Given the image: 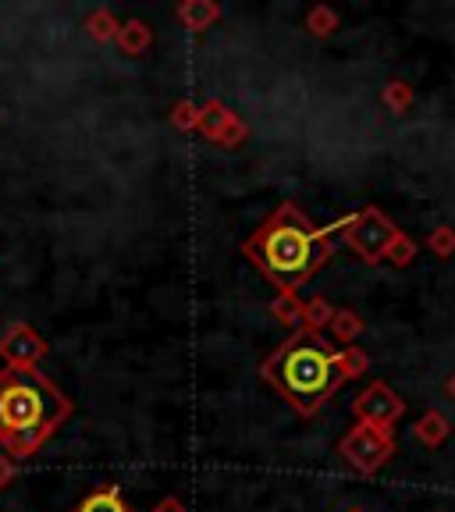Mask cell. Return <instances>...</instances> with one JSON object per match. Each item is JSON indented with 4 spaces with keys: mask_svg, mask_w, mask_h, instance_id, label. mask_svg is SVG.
Segmentation results:
<instances>
[{
    "mask_svg": "<svg viewBox=\"0 0 455 512\" xmlns=\"http://www.w3.org/2000/svg\"><path fill=\"white\" fill-rule=\"evenodd\" d=\"M50 345L43 342V335L29 324H11L0 338V360L4 367H15V370H36L43 360H47Z\"/></svg>",
    "mask_w": 455,
    "mask_h": 512,
    "instance_id": "8",
    "label": "cell"
},
{
    "mask_svg": "<svg viewBox=\"0 0 455 512\" xmlns=\"http://www.w3.org/2000/svg\"><path fill=\"white\" fill-rule=\"evenodd\" d=\"M171 125H175L178 132H196V125H200V107L192 104V100H178V104L171 107Z\"/></svg>",
    "mask_w": 455,
    "mask_h": 512,
    "instance_id": "22",
    "label": "cell"
},
{
    "mask_svg": "<svg viewBox=\"0 0 455 512\" xmlns=\"http://www.w3.org/2000/svg\"><path fill=\"white\" fill-rule=\"evenodd\" d=\"M381 100H384V107H388L392 114H406L409 107H413L416 93H413V86H409V82L392 79L388 86L381 89Z\"/></svg>",
    "mask_w": 455,
    "mask_h": 512,
    "instance_id": "17",
    "label": "cell"
},
{
    "mask_svg": "<svg viewBox=\"0 0 455 512\" xmlns=\"http://www.w3.org/2000/svg\"><path fill=\"white\" fill-rule=\"evenodd\" d=\"M118 29H121V22L114 18V11H107V8H96V11H89V18H86V32H89V40L93 43H114L118 40Z\"/></svg>",
    "mask_w": 455,
    "mask_h": 512,
    "instance_id": "15",
    "label": "cell"
},
{
    "mask_svg": "<svg viewBox=\"0 0 455 512\" xmlns=\"http://www.w3.org/2000/svg\"><path fill=\"white\" fill-rule=\"evenodd\" d=\"M331 317H335V306L328 303L324 296H313L306 299V310H303V328L310 331H324L331 324Z\"/></svg>",
    "mask_w": 455,
    "mask_h": 512,
    "instance_id": "19",
    "label": "cell"
},
{
    "mask_svg": "<svg viewBox=\"0 0 455 512\" xmlns=\"http://www.w3.org/2000/svg\"><path fill=\"white\" fill-rule=\"evenodd\" d=\"M15 459L11 456H0V491L4 488H11V484H15Z\"/></svg>",
    "mask_w": 455,
    "mask_h": 512,
    "instance_id": "23",
    "label": "cell"
},
{
    "mask_svg": "<svg viewBox=\"0 0 455 512\" xmlns=\"http://www.w3.org/2000/svg\"><path fill=\"white\" fill-rule=\"evenodd\" d=\"M406 413V402L399 399L392 384L384 381H370L356 399H352V416L360 420V424H370V427H381V431H392L395 424L402 420Z\"/></svg>",
    "mask_w": 455,
    "mask_h": 512,
    "instance_id": "6",
    "label": "cell"
},
{
    "mask_svg": "<svg viewBox=\"0 0 455 512\" xmlns=\"http://www.w3.org/2000/svg\"><path fill=\"white\" fill-rule=\"evenodd\" d=\"M114 47H118L125 57H143L146 50L153 47V29L146 22H139V18H128V22H121Z\"/></svg>",
    "mask_w": 455,
    "mask_h": 512,
    "instance_id": "11",
    "label": "cell"
},
{
    "mask_svg": "<svg viewBox=\"0 0 455 512\" xmlns=\"http://www.w3.org/2000/svg\"><path fill=\"white\" fill-rule=\"evenodd\" d=\"M445 392H448V399L455 402V374H452V377H448V381H445Z\"/></svg>",
    "mask_w": 455,
    "mask_h": 512,
    "instance_id": "25",
    "label": "cell"
},
{
    "mask_svg": "<svg viewBox=\"0 0 455 512\" xmlns=\"http://www.w3.org/2000/svg\"><path fill=\"white\" fill-rule=\"evenodd\" d=\"M303 310H306V299H299V292H278L267 303V313H274V320H281L292 331L303 328Z\"/></svg>",
    "mask_w": 455,
    "mask_h": 512,
    "instance_id": "14",
    "label": "cell"
},
{
    "mask_svg": "<svg viewBox=\"0 0 455 512\" xmlns=\"http://www.w3.org/2000/svg\"><path fill=\"white\" fill-rule=\"evenodd\" d=\"M395 448L399 445H395L392 431H381V427H370L356 420V427H349L342 434V441H338V456L360 473V477H374L377 470H384V463H392Z\"/></svg>",
    "mask_w": 455,
    "mask_h": 512,
    "instance_id": "5",
    "label": "cell"
},
{
    "mask_svg": "<svg viewBox=\"0 0 455 512\" xmlns=\"http://www.w3.org/2000/svg\"><path fill=\"white\" fill-rule=\"evenodd\" d=\"M335 29H338V11H331L328 4H313V8L306 11V32H310V36L328 40V36H335Z\"/></svg>",
    "mask_w": 455,
    "mask_h": 512,
    "instance_id": "16",
    "label": "cell"
},
{
    "mask_svg": "<svg viewBox=\"0 0 455 512\" xmlns=\"http://www.w3.org/2000/svg\"><path fill=\"white\" fill-rule=\"evenodd\" d=\"M416 249H420V246H416V239H409V235L399 228V235H395V242L388 246L384 260H388L392 267H409V264L416 260Z\"/></svg>",
    "mask_w": 455,
    "mask_h": 512,
    "instance_id": "20",
    "label": "cell"
},
{
    "mask_svg": "<svg viewBox=\"0 0 455 512\" xmlns=\"http://www.w3.org/2000/svg\"><path fill=\"white\" fill-rule=\"evenodd\" d=\"M72 413V399L40 367L0 370V448L15 463L36 456Z\"/></svg>",
    "mask_w": 455,
    "mask_h": 512,
    "instance_id": "2",
    "label": "cell"
},
{
    "mask_svg": "<svg viewBox=\"0 0 455 512\" xmlns=\"http://www.w3.org/2000/svg\"><path fill=\"white\" fill-rule=\"evenodd\" d=\"M75 512H132V505L121 498L118 484H104V488L89 491V495L75 505Z\"/></svg>",
    "mask_w": 455,
    "mask_h": 512,
    "instance_id": "12",
    "label": "cell"
},
{
    "mask_svg": "<svg viewBox=\"0 0 455 512\" xmlns=\"http://www.w3.org/2000/svg\"><path fill=\"white\" fill-rule=\"evenodd\" d=\"M175 18L189 32L203 36V32L214 29V25L221 22V4H214V0H185V4L175 8Z\"/></svg>",
    "mask_w": 455,
    "mask_h": 512,
    "instance_id": "9",
    "label": "cell"
},
{
    "mask_svg": "<svg viewBox=\"0 0 455 512\" xmlns=\"http://www.w3.org/2000/svg\"><path fill=\"white\" fill-rule=\"evenodd\" d=\"M363 328H367V324H363V317L356 310H335V317H331V324H328V331L338 342V349H349V345L360 342Z\"/></svg>",
    "mask_w": 455,
    "mask_h": 512,
    "instance_id": "13",
    "label": "cell"
},
{
    "mask_svg": "<svg viewBox=\"0 0 455 512\" xmlns=\"http://www.w3.org/2000/svg\"><path fill=\"white\" fill-rule=\"evenodd\" d=\"M338 232H342L345 246L352 249V253L360 256L367 267H377L384 264V253H388V246L395 242V235H399V228H395V221L388 214H384L381 207H363L356 217H345V221L335 224Z\"/></svg>",
    "mask_w": 455,
    "mask_h": 512,
    "instance_id": "4",
    "label": "cell"
},
{
    "mask_svg": "<svg viewBox=\"0 0 455 512\" xmlns=\"http://www.w3.org/2000/svg\"><path fill=\"white\" fill-rule=\"evenodd\" d=\"M331 228L313 224L296 203H281L246 242L242 256L264 274L278 292H299L320 267L335 256Z\"/></svg>",
    "mask_w": 455,
    "mask_h": 512,
    "instance_id": "1",
    "label": "cell"
},
{
    "mask_svg": "<svg viewBox=\"0 0 455 512\" xmlns=\"http://www.w3.org/2000/svg\"><path fill=\"white\" fill-rule=\"evenodd\" d=\"M427 249H431L438 260H452L455 256V228L452 224H438V228L427 235Z\"/></svg>",
    "mask_w": 455,
    "mask_h": 512,
    "instance_id": "21",
    "label": "cell"
},
{
    "mask_svg": "<svg viewBox=\"0 0 455 512\" xmlns=\"http://www.w3.org/2000/svg\"><path fill=\"white\" fill-rule=\"evenodd\" d=\"M260 377L296 409L303 420L317 416L342 388L338 370V345H331L320 331L296 328L278 349L260 363Z\"/></svg>",
    "mask_w": 455,
    "mask_h": 512,
    "instance_id": "3",
    "label": "cell"
},
{
    "mask_svg": "<svg viewBox=\"0 0 455 512\" xmlns=\"http://www.w3.org/2000/svg\"><path fill=\"white\" fill-rule=\"evenodd\" d=\"M338 370H342V381H356L370 370V356L360 345H349V349H338Z\"/></svg>",
    "mask_w": 455,
    "mask_h": 512,
    "instance_id": "18",
    "label": "cell"
},
{
    "mask_svg": "<svg viewBox=\"0 0 455 512\" xmlns=\"http://www.w3.org/2000/svg\"><path fill=\"white\" fill-rule=\"evenodd\" d=\"M349 512H363V509H360V505H352V509H349Z\"/></svg>",
    "mask_w": 455,
    "mask_h": 512,
    "instance_id": "26",
    "label": "cell"
},
{
    "mask_svg": "<svg viewBox=\"0 0 455 512\" xmlns=\"http://www.w3.org/2000/svg\"><path fill=\"white\" fill-rule=\"evenodd\" d=\"M413 438L424 448H441L448 438H452V420H448L441 409H427V413L413 424Z\"/></svg>",
    "mask_w": 455,
    "mask_h": 512,
    "instance_id": "10",
    "label": "cell"
},
{
    "mask_svg": "<svg viewBox=\"0 0 455 512\" xmlns=\"http://www.w3.org/2000/svg\"><path fill=\"white\" fill-rule=\"evenodd\" d=\"M196 132H200L207 143L221 146V150H239L249 139V125L232 107L224 104V100H207V104L200 107V125H196Z\"/></svg>",
    "mask_w": 455,
    "mask_h": 512,
    "instance_id": "7",
    "label": "cell"
},
{
    "mask_svg": "<svg viewBox=\"0 0 455 512\" xmlns=\"http://www.w3.org/2000/svg\"><path fill=\"white\" fill-rule=\"evenodd\" d=\"M150 512H189V509H185V502L178 495H164L160 502H153Z\"/></svg>",
    "mask_w": 455,
    "mask_h": 512,
    "instance_id": "24",
    "label": "cell"
}]
</instances>
